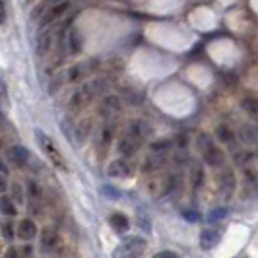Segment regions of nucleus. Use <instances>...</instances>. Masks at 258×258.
<instances>
[{
	"label": "nucleus",
	"instance_id": "nucleus-1",
	"mask_svg": "<svg viewBox=\"0 0 258 258\" xmlns=\"http://www.w3.org/2000/svg\"><path fill=\"white\" fill-rule=\"evenodd\" d=\"M103 88H105V82H101V80L84 84L80 90H76L72 93V97H70V101H68V111H70V113H78V111L86 109L97 95H101Z\"/></svg>",
	"mask_w": 258,
	"mask_h": 258
},
{
	"label": "nucleus",
	"instance_id": "nucleus-2",
	"mask_svg": "<svg viewBox=\"0 0 258 258\" xmlns=\"http://www.w3.org/2000/svg\"><path fill=\"white\" fill-rule=\"evenodd\" d=\"M196 146H198V152L202 154V159L206 161L210 167H221L223 165L225 155H223V152L216 146V142L208 134H198Z\"/></svg>",
	"mask_w": 258,
	"mask_h": 258
},
{
	"label": "nucleus",
	"instance_id": "nucleus-3",
	"mask_svg": "<svg viewBox=\"0 0 258 258\" xmlns=\"http://www.w3.org/2000/svg\"><path fill=\"white\" fill-rule=\"evenodd\" d=\"M35 136H37V142H39V148H41V152L45 154V157L51 161L52 167L56 169H66V161L62 154L58 152V148H56V144L52 142L51 138L43 132V130H35Z\"/></svg>",
	"mask_w": 258,
	"mask_h": 258
},
{
	"label": "nucleus",
	"instance_id": "nucleus-4",
	"mask_svg": "<svg viewBox=\"0 0 258 258\" xmlns=\"http://www.w3.org/2000/svg\"><path fill=\"white\" fill-rule=\"evenodd\" d=\"M152 124L148 122V120H142V118H138V120H134V122H130L128 130H126V134L124 136H128L132 142L136 144V146H144V142L152 136Z\"/></svg>",
	"mask_w": 258,
	"mask_h": 258
},
{
	"label": "nucleus",
	"instance_id": "nucleus-5",
	"mask_svg": "<svg viewBox=\"0 0 258 258\" xmlns=\"http://www.w3.org/2000/svg\"><path fill=\"white\" fill-rule=\"evenodd\" d=\"M68 10H70V0H62V2H58L56 6H52L51 10H47V12L41 16V20H39V27H41V29H47L49 26H54L60 18H64Z\"/></svg>",
	"mask_w": 258,
	"mask_h": 258
},
{
	"label": "nucleus",
	"instance_id": "nucleus-6",
	"mask_svg": "<svg viewBox=\"0 0 258 258\" xmlns=\"http://www.w3.org/2000/svg\"><path fill=\"white\" fill-rule=\"evenodd\" d=\"M107 173H109V177H113V179H128V177L134 175V169H132V165L128 163V159L122 157V159L111 161Z\"/></svg>",
	"mask_w": 258,
	"mask_h": 258
},
{
	"label": "nucleus",
	"instance_id": "nucleus-7",
	"mask_svg": "<svg viewBox=\"0 0 258 258\" xmlns=\"http://www.w3.org/2000/svg\"><path fill=\"white\" fill-rule=\"evenodd\" d=\"M54 41H56V29H54V27H52V29L47 27V31H43V33H41V37H39V41H37V54L39 56H45L47 52H51Z\"/></svg>",
	"mask_w": 258,
	"mask_h": 258
},
{
	"label": "nucleus",
	"instance_id": "nucleus-8",
	"mask_svg": "<svg viewBox=\"0 0 258 258\" xmlns=\"http://www.w3.org/2000/svg\"><path fill=\"white\" fill-rule=\"evenodd\" d=\"M239 140L246 146H258V124L246 122L239 128Z\"/></svg>",
	"mask_w": 258,
	"mask_h": 258
},
{
	"label": "nucleus",
	"instance_id": "nucleus-9",
	"mask_svg": "<svg viewBox=\"0 0 258 258\" xmlns=\"http://www.w3.org/2000/svg\"><path fill=\"white\" fill-rule=\"evenodd\" d=\"M90 128H91V122L86 118V120H82V122H78L74 124L72 128L68 130V134H70V140H74V142L80 146V144L86 142V138H88V134H90Z\"/></svg>",
	"mask_w": 258,
	"mask_h": 258
},
{
	"label": "nucleus",
	"instance_id": "nucleus-10",
	"mask_svg": "<svg viewBox=\"0 0 258 258\" xmlns=\"http://www.w3.org/2000/svg\"><path fill=\"white\" fill-rule=\"evenodd\" d=\"M16 235H18L22 241H31V239H35V235H37V225H35V221L22 220L18 223V227H16Z\"/></svg>",
	"mask_w": 258,
	"mask_h": 258
},
{
	"label": "nucleus",
	"instance_id": "nucleus-11",
	"mask_svg": "<svg viewBox=\"0 0 258 258\" xmlns=\"http://www.w3.org/2000/svg\"><path fill=\"white\" fill-rule=\"evenodd\" d=\"M6 155H8V159L12 161L16 167H24L27 163V159H29V152H27L24 146H12L6 152Z\"/></svg>",
	"mask_w": 258,
	"mask_h": 258
},
{
	"label": "nucleus",
	"instance_id": "nucleus-12",
	"mask_svg": "<svg viewBox=\"0 0 258 258\" xmlns=\"http://www.w3.org/2000/svg\"><path fill=\"white\" fill-rule=\"evenodd\" d=\"M221 241V229L220 227H212V229H204L200 235V245L202 248H214Z\"/></svg>",
	"mask_w": 258,
	"mask_h": 258
},
{
	"label": "nucleus",
	"instance_id": "nucleus-13",
	"mask_svg": "<svg viewBox=\"0 0 258 258\" xmlns=\"http://www.w3.org/2000/svg\"><path fill=\"white\" fill-rule=\"evenodd\" d=\"M99 111H101V115H103L107 120H113V116L120 113V101H118L116 97H113V95H109V97L103 99Z\"/></svg>",
	"mask_w": 258,
	"mask_h": 258
},
{
	"label": "nucleus",
	"instance_id": "nucleus-14",
	"mask_svg": "<svg viewBox=\"0 0 258 258\" xmlns=\"http://www.w3.org/2000/svg\"><path fill=\"white\" fill-rule=\"evenodd\" d=\"M113 134H115V126L111 122H107L103 128L99 130V134H97V148L99 150H107L111 146V142H113Z\"/></svg>",
	"mask_w": 258,
	"mask_h": 258
},
{
	"label": "nucleus",
	"instance_id": "nucleus-15",
	"mask_svg": "<svg viewBox=\"0 0 258 258\" xmlns=\"http://www.w3.org/2000/svg\"><path fill=\"white\" fill-rule=\"evenodd\" d=\"M122 248H124V252H126V254L136 256V254H142L144 252V248H146V241L140 239V237H130V239H126V241L122 243Z\"/></svg>",
	"mask_w": 258,
	"mask_h": 258
},
{
	"label": "nucleus",
	"instance_id": "nucleus-16",
	"mask_svg": "<svg viewBox=\"0 0 258 258\" xmlns=\"http://www.w3.org/2000/svg\"><path fill=\"white\" fill-rule=\"evenodd\" d=\"M220 188H221V194L225 196V200H229V196L233 194V190H235V177H233V173L227 169L223 175H221L220 179Z\"/></svg>",
	"mask_w": 258,
	"mask_h": 258
},
{
	"label": "nucleus",
	"instance_id": "nucleus-17",
	"mask_svg": "<svg viewBox=\"0 0 258 258\" xmlns=\"http://www.w3.org/2000/svg\"><path fill=\"white\" fill-rule=\"evenodd\" d=\"M116 150L120 152L122 157H132V155L136 154L138 150H140V146H136V144L130 140L128 136H122L120 140H118V146H116Z\"/></svg>",
	"mask_w": 258,
	"mask_h": 258
},
{
	"label": "nucleus",
	"instance_id": "nucleus-18",
	"mask_svg": "<svg viewBox=\"0 0 258 258\" xmlns=\"http://www.w3.org/2000/svg\"><path fill=\"white\" fill-rule=\"evenodd\" d=\"M41 245L43 248H52V246L58 245V233L52 227H45L41 233Z\"/></svg>",
	"mask_w": 258,
	"mask_h": 258
},
{
	"label": "nucleus",
	"instance_id": "nucleus-19",
	"mask_svg": "<svg viewBox=\"0 0 258 258\" xmlns=\"http://www.w3.org/2000/svg\"><path fill=\"white\" fill-rule=\"evenodd\" d=\"M109 225H111L116 233L128 231V218L122 216V214H113V216L109 218Z\"/></svg>",
	"mask_w": 258,
	"mask_h": 258
},
{
	"label": "nucleus",
	"instance_id": "nucleus-20",
	"mask_svg": "<svg viewBox=\"0 0 258 258\" xmlns=\"http://www.w3.org/2000/svg\"><path fill=\"white\" fill-rule=\"evenodd\" d=\"M66 45H68V49H70L72 54L80 52V49H82V37L78 35L76 29H70V31H68V35H66Z\"/></svg>",
	"mask_w": 258,
	"mask_h": 258
},
{
	"label": "nucleus",
	"instance_id": "nucleus-21",
	"mask_svg": "<svg viewBox=\"0 0 258 258\" xmlns=\"http://www.w3.org/2000/svg\"><path fill=\"white\" fill-rule=\"evenodd\" d=\"M8 111H10V97L6 91V84L0 80V118L8 115Z\"/></svg>",
	"mask_w": 258,
	"mask_h": 258
},
{
	"label": "nucleus",
	"instance_id": "nucleus-22",
	"mask_svg": "<svg viewBox=\"0 0 258 258\" xmlns=\"http://www.w3.org/2000/svg\"><path fill=\"white\" fill-rule=\"evenodd\" d=\"M218 136H220L221 142L227 144L229 148H233V146H235V136H233V132L227 128L225 124H220V126H218Z\"/></svg>",
	"mask_w": 258,
	"mask_h": 258
},
{
	"label": "nucleus",
	"instance_id": "nucleus-23",
	"mask_svg": "<svg viewBox=\"0 0 258 258\" xmlns=\"http://www.w3.org/2000/svg\"><path fill=\"white\" fill-rule=\"evenodd\" d=\"M58 2H62V0H43L37 8L33 10V18H35V20H41V16L47 12V10H51L52 6H56Z\"/></svg>",
	"mask_w": 258,
	"mask_h": 258
},
{
	"label": "nucleus",
	"instance_id": "nucleus-24",
	"mask_svg": "<svg viewBox=\"0 0 258 258\" xmlns=\"http://www.w3.org/2000/svg\"><path fill=\"white\" fill-rule=\"evenodd\" d=\"M0 212L2 214H6V216H16V206H14L12 202V196H2L0 198Z\"/></svg>",
	"mask_w": 258,
	"mask_h": 258
},
{
	"label": "nucleus",
	"instance_id": "nucleus-25",
	"mask_svg": "<svg viewBox=\"0 0 258 258\" xmlns=\"http://www.w3.org/2000/svg\"><path fill=\"white\" fill-rule=\"evenodd\" d=\"M202 181H204V171L200 165H194L192 169V188L194 190H198L200 186H202Z\"/></svg>",
	"mask_w": 258,
	"mask_h": 258
},
{
	"label": "nucleus",
	"instance_id": "nucleus-26",
	"mask_svg": "<svg viewBox=\"0 0 258 258\" xmlns=\"http://www.w3.org/2000/svg\"><path fill=\"white\" fill-rule=\"evenodd\" d=\"M0 235H2L6 241H12L14 239L16 231H14V225L10 221H2V223H0Z\"/></svg>",
	"mask_w": 258,
	"mask_h": 258
},
{
	"label": "nucleus",
	"instance_id": "nucleus-27",
	"mask_svg": "<svg viewBox=\"0 0 258 258\" xmlns=\"http://www.w3.org/2000/svg\"><path fill=\"white\" fill-rule=\"evenodd\" d=\"M243 107H245L252 116H258V101H254V99H245Z\"/></svg>",
	"mask_w": 258,
	"mask_h": 258
},
{
	"label": "nucleus",
	"instance_id": "nucleus-28",
	"mask_svg": "<svg viewBox=\"0 0 258 258\" xmlns=\"http://www.w3.org/2000/svg\"><path fill=\"white\" fill-rule=\"evenodd\" d=\"M12 198L20 204L24 202V190L20 188V184H12Z\"/></svg>",
	"mask_w": 258,
	"mask_h": 258
},
{
	"label": "nucleus",
	"instance_id": "nucleus-29",
	"mask_svg": "<svg viewBox=\"0 0 258 258\" xmlns=\"http://www.w3.org/2000/svg\"><path fill=\"white\" fill-rule=\"evenodd\" d=\"M225 216H227V210H225V208H218V210L212 212L210 221H218V220H221V218H225Z\"/></svg>",
	"mask_w": 258,
	"mask_h": 258
},
{
	"label": "nucleus",
	"instance_id": "nucleus-30",
	"mask_svg": "<svg viewBox=\"0 0 258 258\" xmlns=\"http://www.w3.org/2000/svg\"><path fill=\"white\" fill-rule=\"evenodd\" d=\"M6 22V8H4V0H0V24Z\"/></svg>",
	"mask_w": 258,
	"mask_h": 258
},
{
	"label": "nucleus",
	"instance_id": "nucleus-31",
	"mask_svg": "<svg viewBox=\"0 0 258 258\" xmlns=\"http://www.w3.org/2000/svg\"><path fill=\"white\" fill-rule=\"evenodd\" d=\"M6 186H8V182H6V175H4V173H0V192H4V190H6Z\"/></svg>",
	"mask_w": 258,
	"mask_h": 258
},
{
	"label": "nucleus",
	"instance_id": "nucleus-32",
	"mask_svg": "<svg viewBox=\"0 0 258 258\" xmlns=\"http://www.w3.org/2000/svg\"><path fill=\"white\" fill-rule=\"evenodd\" d=\"M155 256L157 258H177V254H175V252H169V250H163V252H157V254H155Z\"/></svg>",
	"mask_w": 258,
	"mask_h": 258
},
{
	"label": "nucleus",
	"instance_id": "nucleus-33",
	"mask_svg": "<svg viewBox=\"0 0 258 258\" xmlns=\"http://www.w3.org/2000/svg\"><path fill=\"white\" fill-rule=\"evenodd\" d=\"M29 192H31V196H37L39 194V186L33 181H29Z\"/></svg>",
	"mask_w": 258,
	"mask_h": 258
},
{
	"label": "nucleus",
	"instance_id": "nucleus-34",
	"mask_svg": "<svg viewBox=\"0 0 258 258\" xmlns=\"http://www.w3.org/2000/svg\"><path fill=\"white\" fill-rule=\"evenodd\" d=\"M184 218L190 221H196L198 220V216H196V212H184Z\"/></svg>",
	"mask_w": 258,
	"mask_h": 258
},
{
	"label": "nucleus",
	"instance_id": "nucleus-35",
	"mask_svg": "<svg viewBox=\"0 0 258 258\" xmlns=\"http://www.w3.org/2000/svg\"><path fill=\"white\" fill-rule=\"evenodd\" d=\"M0 173L8 175V167H6V163H2V161H0Z\"/></svg>",
	"mask_w": 258,
	"mask_h": 258
},
{
	"label": "nucleus",
	"instance_id": "nucleus-36",
	"mask_svg": "<svg viewBox=\"0 0 258 258\" xmlns=\"http://www.w3.org/2000/svg\"><path fill=\"white\" fill-rule=\"evenodd\" d=\"M6 256H18V252H16V250H14V248H10V250H8V252H6Z\"/></svg>",
	"mask_w": 258,
	"mask_h": 258
}]
</instances>
